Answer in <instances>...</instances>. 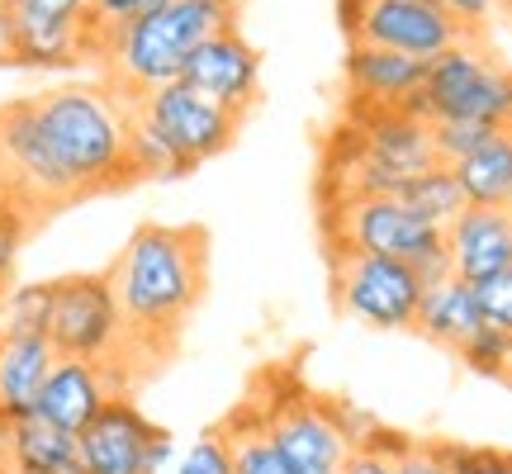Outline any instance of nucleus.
<instances>
[{
	"label": "nucleus",
	"instance_id": "obj_13",
	"mask_svg": "<svg viewBox=\"0 0 512 474\" xmlns=\"http://www.w3.org/2000/svg\"><path fill=\"white\" fill-rule=\"evenodd\" d=\"M128 384H133L128 365H95V361H76V356H57L34 399V418L53 422V427L76 437L114 394H128Z\"/></svg>",
	"mask_w": 512,
	"mask_h": 474
},
{
	"label": "nucleus",
	"instance_id": "obj_8",
	"mask_svg": "<svg viewBox=\"0 0 512 474\" xmlns=\"http://www.w3.org/2000/svg\"><path fill=\"white\" fill-rule=\"evenodd\" d=\"M133 110L162 133L166 147L181 157L190 176H195L204 162H214L219 152H228V147L238 143L242 124H247L242 114L223 110L219 100H209L204 91L185 86L181 76H176V81H166V86H157V91L138 95V100H133Z\"/></svg>",
	"mask_w": 512,
	"mask_h": 474
},
{
	"label": "nucleus",
	"instance_id": "obj_21",
	"mask_svg": "<svg viewBox=\"0 0 512 474\" xmlns=\"http://www.w3.org/2000/svg\"><path fill=\"white\" fill-rule=\"evenodd\" d=\"M5 474H86L81 470V446L72 432H62L43 418H15V446Z\"/></svg>",
	"mask_w": 512,
	"mask_h": 474
},
{
	"label": "nucleus",
	"instance_id": "obj_16",
	"mask_svg": "<svg viewBox=\"0 0 512 474\" xmlns=\"http://www.w3.org/2000/svg\"><path fill=\"white\" fill-rule=\"evenodd\" d=\"M446 237V261L456 280H489L503 266H512V209H484V204H465L456 219L441 228Z\"/></svg>",
	"mask_w": 512,
	"mask_h": 474
},
{
	"label": "nucleus",
	"instance_id": "obj_28",
	"mask_svg": "<svg viewBox=\"0 0 512 474\" xmlns=\"http://www.w3.org/2000/svg\"><path fill=\"white\" fill-rule=\"evenodd\" d=\"M403 446H408V437L389 432V427H375L361 446H351V456H347V465H342V474H399Z\"/></svg>",
	"mask_w": 512,
	"mask_h": 474
},
{
	"label": "nucleus",
	"instance_id": "obj_2",
	"mask_svg": "<svg viewBox=\"0 0 512 474\" xmlns=\"http://www.w3.org/2000/svg\"><path fill=\"white\" fill-rule=\"evenodd\" d=\"M29 100H34L43 138L62 162V171L72 176L81 200L138 185L133 166H128V110H133V100H124L105 81H67V86L38 91Z\"/></svg>",
	"mask_w": 512,
	"mask_h": 474
},
{
	"label": "nucleus",
	"instance_id": "obj_31",
	"mask_svg": "<svg viewBox=\"0 0 512 474\" xmlns=\"http://www.w3.org/2000/svg\"><path fill=\"white\" fill-rule=\"evenodd\" d=\"M451 474H512V451H494V446H456L441 441Z\"/></svg>",
	"mask_w": 512,
	"mask_h": 474
},
{
	"label": "nucleus",
	"instance_id": "obj_10",
	"mask_svg": "<svg viewBox=\"0 0 512 474\" xmlns=\"http://www.w3.org/2000/svg\"><path fill=\"white\" fill-rule=\"evenodd\" d=\"M86 0H0V62L57 72L86 62Z\"/></svg>",
	"mask_w": 512,
	"mask_h": 474
},
{
	"label": "nucleus",
	"instance_id": "obj_26",
	"mask_svg": "<svg viewBox=\"0 0 512 474\" xmlns=\"http://www.w3.org/2000/svg\"><path fill=\"white\" fill-rule=\"evenodd\" d=\"M460 365L470 370V375H484V380H508L512 375V332L494 328V323H484V328L456 351Z\"/></svg>",
	"mask_w": 512,
	"mask_h": 474
},
{
	"label": "nucleus",
	"instance_id": "obj_38",
	"mask_svg": "<svg viewBox=\"0 0 512 474\" xmlns=\"http://www.w3.org/2000/svg\"><path fill=\"white\" fill-rule=\"evenodd\" d=\"M15 209H24V204H19L15 185H10V176H5V166H0V219H5V214H15ZM24 214H29V209H24ZM29 219H34V214H29Z\"/></svg>",
	"mask_w": 512,
	"mask_h": 474
},
{
	"label": "nucleus",
	"instance_id": "obj_4",
	"mask_svg": "<svg viewBox=\"0 0 512 474\" xmlns=\"http://www.w3.org/2000/svg\"><path fill=\"white\" fill-rule=\"evenodd\" d=\"M323 233H328L332 252H375V256L408 261L422 275V285H437V280L451 275L441 228L422 219L418 209H408L399 195H347V200H328Z\"/></svg>",
	"mask_w": 512,
	"mask_h": 474
},
{
	"label": "nucleus",
	"instance_id": "obj_6",
	"mask_svg": "<svg viewBox=\"0 0 512 474\" xmlns=\"http://www.w3.org/2000/svg\"><path fill=\"white\" fill-rule=\"evenodd\" d=\"M422 91L432 100V124L437 119H479V124L512 128V67L484 53L475 34L427 62Z\"/></svg>",
	"mask_w": 512,
	"mask_h": 474
},
{
	"label": "nucleus",
	"instance_id": "obj_27",
	"mask_svg": "<svg viewBox=\"0 0 512 474\" xmlns=\"http://www.w3.org/2000/svg\"><path fill=\"white\" fill-rule=\"evenodd\" d=\"M53 323V280L15 285L5 299V328L10 332H48Z\"/></svg>",
	"mask_w": 512,
	"mask_h": 474
},
{
	"label": "nucleus",
	"instance_id": "obj_11",
	"mask_svg": "<svg viewBox=\"0 0 512 474\" xmlns=\"http://www.w3.org/2000/svg\"><path fill=\"white\" fill-rule=\"evenodd\" d=\"M280 384V394H261L256 403V413L266 422V432L271 441L280 446V456L290 460L294 474H342L351 456V441L342 437V427L332 422L328 403L309 394V389H299L294 380H275Z\"/></svg>",
	"mask_w": 512,
	"mask_h": 474
},
{
	"label": "nucleus",
	"instance_id": "obj_40",
	"mask_svg": "<svg viewBox=\"0 0 512 474\" xmlns=\"http://www.w3.org/2000/svg\"><path fill=\"white\" fill-rule=\"evenodd\" d=\"M5 299H10V285L0 280V337H5Z\"/></svg>",
	"mask_w": 512,
	"mask_h": 474
},
{
	"label": "nucleus",
	"instance_id": "obj_15",
	"mask_svg": "<svg viewBox=\"0 0 512 474\" xmlns=\"http://www.w3.org/2000/svg\"><path fill=\"white\" fill-rule=\"evenodd\" d=\"M157 422L133 403V394H114L81 432V470L86 474H152L147 470V446H152Z\"/></svg>",
	"mask_w": 512,
	"mask_h": 474
},
{
	"label": "nucleus",
	"instance_id": "obj_25",
	"mask_svg": "<svg viewBox=\"0 0 512 474\" xmlns=\"http://www.w3.org/2000/svg\"><path fill=\"white\" fill-rule=\"evenodd\" d=\"M166 0H86V15H81V29H86V62H95L100 43L128 24H138L143 15L162 10Z\"/></svg>",
	"mask_w": 512,
	"mask_h": 474
},
{
	"label": "nucleus",
	"instance_id": "obj_17",
	"mask_svg": "<svg viewBox=\"0 0 512 474\" xmlns=\"http://www.w3.org/2000/svg\"><path fill=\"white\" fill-rule=\"evenodd\" d=\"M342 76H347V100H361V105H399L403 95L422 86L427 62L408 53H394V48L347 43Z\"/></svg>",
	"mask_w": 512,
	"mask_h": 474
},
{
	"label": "nucleus",
	"instance_id": "obj_22",
	"mask_svg": "<svg viewBox=\"0 0 512 474\" xmlns=\"http://www.w3.org/2000/svg\"><path fill=\"white\" fill-rule=\"evenodd\" d=\"M219 427H223V437H228V451H233V474H294L290 460L280 456V446L266 432L256 403L233 408Z\"/></svg>",
	"mask_w": 512,
	"mask_h": 474
},
{
	"label": "nucleus",
	"instance_id": "obj_7",
	"mask_svg": "<svg viewBox=\"0 0 512 474\" xmlns=\"http://www.w3.org/2000/svg\"><path fill=\"white\" fill-rule=\"evenodd\" d=\"M422 275L408 261L375 252H332V299L337 309L375 332H408L418 323Z\"/></svg>",
	"mask_w": 512,
	"mask_h": 474
},
{
	"label": "nucleus",
	"instance_id": "obj_39",
	"mask_svg": "<svg viewBox=\"0 0 512 474\" xmlns=\"http://www.w3.org/2000/svg\"><path fill=\"white\" fill-rule=\"evenodd\" d=\"M10 446H15V418L0 413V474H5V465H10Z\"/></svg>",
	"mask_w": 512,
	"mask_h": 474
},
{
	"label": "nucleus",
	"instance_id": "obj_9",
	"mask_svg": "<svg viewBox=\"0 0 512 474\" xmlns=\"http://www.w3.org/2000/svg\"><path fill=\"white\" fill-rule=\"evenodd\" d=\"M0 166H5V176L15 185L19 204L38 223L62 214V209H72V204H81L72 176L62 171V162L53 157V147H48L43 128H38V114L29 95L0 105Z\"/></svg>",
	"mask_w": 512,
	"mask_h": 474
},
{
	"label": "nucleus",
	"instance_id": "obj_33",
	"mask_svg": "<svg viewBox=\"0 0 512 474\" xmlns=\"http://www.w3.org/2000/svg\"><path fill=\"white\" fill-rule=\"evenodd\" d=\"M34 228H38V219H29L24 209H15V214H5V219H0V280H5V285H10L15 261H19V252H24V242H29Z\"/></svg>",
	"mask_w": 512,
	"mask_h": 474
},
{
	"label": "nucleus",
	"instance_id": "obj_23",
	"mask_svg": "<svg viewBox=\"0 0 512 474\" xmlns=\"http://www.w3.org/2000/svg\"><path fill=\"white\" fill-rule=\"evenodd\" d=\"M399 200L408 204V209H418L422 219L437 223V228H446V223L465 209V195H460L456 171H451L446 162H432L427 171L408 176V181L399 185Z\"/></svg>",
	"mask_w": 512,
	"mask_h": 474
},
{
	"label": "nucleus",
	"instance_id": "obj_19",
	"mask_svg": "<svg viewBox=\"0 0 512 474\" xmlns=\"http://www.w3.org/2000/svg\"><path fill=\"white\" fill-rule=\"evenodd\" d=\"M479 328H484V313H479V294L470 280L446 275V280L422 290L413 332H422L427 342H437V347H446V351H460Z\"/></svg>",
	"mask_w": 512,
	"mask_h": 474
},
{
	"label": "nucleus",
	"instance_id": "obj_14",
	"mask_svg": "<svg viewBox=\"0 0 512 474\" xmlns=\"http://www.w3.org/2000/svg\"><path fill=\"white\" fill-rule=\"evenodd\" d=\"M181 81L204 91L209 100H219L223 110L247 119L256 110V100H261V53L242 38V29H223V34L204 38L200 48L185 57Z\"/></svg>",
	"mask_w": 512,
	"mask_h": 474
},
{
	"label": "nucleus",
	"instance_id": "obj_3",
	"mask_svg": "<svg viewBox=\"0 0 512 474\" xmlns=\"http://www.w3.org/2000/svg\"><path fill=\"white\" fill-rule=\"evenodd\" d=\"M242 0H166L162 10L143 15L119 34L100 43V81L114 86L124 100L157 91L166 81H176L185 57L200 48L204 38L238 29Z\"/></svg>",
	"mask_w": 512,
	"mask_h": 474
},
{
	"label": "nucleus",
	"instance_id": "obj_30",
	"mask_svg": "<svg viewBox=\"0 0 512 474\" xmlns=\"http://www.w3.org/2000/svg\"><path fill=\"white\" fill-rule=\"evenodd\" d=\"M176 474H233V451H228V437H223V427L204 432V437L181 456Z\"/></svg>",
	"mask_w": 512,
	"mask_h": 474
},
{
	"label": "nucleus",
	"instance_id": "obj_5",
	"mask_svg": "<svg viewBox=\"0 0 512 474\" xmlns=\"http://www.w3.org/2000/svg\"><path fill=\"white\" fill-rule=\"evenodd\" d=\"M48 342L57 347V356H76V361H95V365H128L133 375H143L133 365L128 323L119 313V299H114V285L105 271L57 275Z\"/></svg>",
	"mask_w": 512,
	"mask_h": 474
},
{
	"label": "nucleus",
	"instance_id": "obj_35",
	"mask_svg": "<svg viewBox=\"0 0 512 474\" xmlns=\"http://www.w3.org/2000/svg\"><path fill=\"white\" fill-rule=\"evenodd\" d=\"M323 403H328L332 422H337V427H342V437H347L351 446H361V441H366L370 432H375V427H380V422L370 418V413H366V418H361V413H356V408H351L347 399H323Z\"/></svg>",
	"mask_w": 512,
	"mask_h": 474
},
{
	"label": "nucleus",
	"instance_id": "obj_24",
	"mask_svg": "<svg viewBox=\"0 0 512 474\" xmlns=\"http://www.w3.org/2000/svg\"><path fill=\"white\" fill-rule=\"evenodd\" d=\"M128 166L138 181H185V162L166 147V138L138 110H128Z\"/></svg>",
	"mask_w": 512,
	"mask_h": 474
},
{
	"label": "nucleus",
	"instance_id": "obj_1",
	"mask_svg": "<svg viewBox=\"0 0 512 474\" xmlns=\"http://www.w3.org/2000/svg\"><path fill=\"white\" fill-rule=\"evenodd\" d=\"M114 299L128 323L138 370L162 365L181 342L190 313L209 290V233L200 223H143L133 228L110 271Z\"/></svg>",
	"mask_w": 512,
	"mask_h": 474
},
{
	"label": "nucleus",
	"instance_id": "obj_20",
	"mask_svg": "<svg viewBox=\"0 0 512 474\" xmlns=\"http://www.w3.org/2000/svg\"><path fill=\"white\" fill-rule=\"evenodd\" d=\"M460 181L465 204H484V209H512V128L489 133L475 152H465L451 162Z\"/></svg>",
	"mask_w": 512,
	"mask_h": 474
},
{
	"label": "nucleus",
	"instance_id": "obj_32",
	"mask_svg": "<svg viewBox=\"0 0 512 474\" xmlns=\"http://www.w3.org/2000/svg\"><path fill=\"white\" fill-rule=\"evenodd\" d=\"M475 294H479V313H484V323L512 332V266H503V271L489 275V280H479Z\"/></svg>",
	"mask_w": 512,
	"mask_h": 474
},
{
	"label": "nucleus",
	"instance_id": "obj_18",
	"mask_svg": "<svg viewBox=\"0 0 512 474\" xmlns=\"http://www.w3.org/2000/svg\"><path fill=\"white\" fill-rule=\"evenodd\" d=\"M57 361V347L48 342V332H10L0 337V413L5 418H29L34 399L48 370Z\"/></svg>",
	"mask_w": 512,
	"mask_h": 474
},
{
	"label": "nucleus",
	"instance_id": "obj_36",
	"mask_svg": "<svg viewBox=\"0 0 512 474\" xmlns=\"http://www.w3.org/2000/svg\"><path fill=\"white\" fill-rule=\"evenodd\" d=\"M437 5H441V10H451V15L470 29V34H475L479 24H489V19H494V10H498V0H437Z\"/></svg>",
	"mask_w": 512,
	"mask_h": 474
},
{
	"label": "nucleus",
	"instance_id": "obj_29",
	"mask_svg": "<svg viewBox=\"0 0 512 474\" xmlns=\"http://www.w3.org/2000/svg\"><path fill=\"white\" fill-rule=\"evenodd\" d=\"M489 133H498L494 124H479V119H437L432 124V143H437V157L446 166L460 162L465 152H475Z\"/></svg>",
	"mask_w": 512,
	"mask_h": 474
},
{
	"label": "nucleus",
	"instance_id": "obj_34",
	"mask_svg": "<svg viewBox=\"0 0 512 474\" xmlns=\"http://www.w3.org/2000/svg\"><path fill=\"white\" fill-rule=\"evenodd\" d=\"M399 474H451L441 441H408L399 456Z\"/></svg>",
	"mask_w": 512,
	"mask_h": 474
},
{
	"label": "nucleus",
	"instance_id": "obj_12",
	"mask_svg": "<svg viewBox=\"0 0 512 474\" xmlns=\"http://www.w3.org/2000/svg\"><path fill=\"white\" fill-rule=\"evenodd\" d=\"M460 38H470V29L451 10H441L437 0H366L361 24H356V34L347 43L394 48V53L432 62V57L446 53Z\"/></svg>",
	"mask_w": 512,
	"mask_h": 474
},
{
	"label": "nucleus",
	"instance_id": "obj_37",
	"mask_svg": "<svg viewBox=\"0 0 512 474\" xmlns=\"http://www.w3.org/2000/svg\"><path fill=\"white\" fill-rule=\"evenodd\" d=\"M361 10H366V0H337V24H342V34H356V24H361Z\"/></svg>",
	"mask_w": 512,
	"mask_h": 474
}]
</instances>
